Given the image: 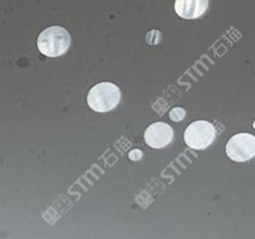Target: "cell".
<instances>
[{
	"label": "cell",
	"mask_w": 255,
	"mask_h": 239,
	"mask_svg": "<svg viewBox=\"0 0 255 239\" xmlns=\"http://www.w3.org/2000/svg\"><path fill=\"white\" fill-rule=\"evenodd\" d=\"M209 0H176L175 12L177 15L185 19H195L207 12Z\"/></svg>",
	"instance_id": "cell-6"
},
{
	"label": "cell",
	"mask_w": 255,
	"mask_h": 239,
	"mask_svg": "<svg viewBox=\"0 0 255 239\" xmlns=\"http://www.w3.org/2000/svg\"><path fill=\"white\" fill-rule=\"evenodd\" d=\"M170 117H171V120H174V121H180V120H183V118L185 117V111H184L183 108L177 107V108H174V110L170 112Z\"/></svg>",
	"instance_id": "cell-7"
},
{
	"label": "cell",
	"mask_w": 255,
	"mask_h": 239,
	"mask_svg": "<svg viewBox=\"0 0 255 239\" xmlns=\"http://www.w3.org/2000/svg\"><path fill=\"white\" fill-rule=\"evenodd\" d=\"M216 138L215 126L208 121H195L188 126L184 133V140L191 149L202 150L213 143Z\"/></svg>",
	"instance_id": "cell-3"
},
{
	"label": "cell",
	"mask_w": 255,
	"mask_h": 239,
	"mask_svg": "<svg viewBox=\"0 0 255 239\" xmlns=\"http://www.w3.org/2000/svg\"><path fill=\"white\" fill-rule=\"evenodd\" d=\"M88 106L96 112H109L120 102V89L113 83H100L90 90L87 95Z\"/></svg>",
	"instance_id": "cell-2"
},
{
	"label": "cell",
	"mask_w": 255,
	"mask_h": 239,
	"mask_svg": "<svg viewBox=\"0 0 255 239\" xmlns=\"http://www.w3.org/2000/svg\"><path fill=\"white\" fill-rule=\"evenodd\" d=\"M70 46L69 32L63 27L52 26L41 32L37 38V47L47 58H58L68 51Z\"/></svg>",
	"instance_id": "cell-1"
},
{
	"label": "cell",
	"mask_w": 255,
	"mask_h": 239,
	"mask_svg": "<svg viewBox=\"0 0 255 239\" xmlns=\"http://www.w3.org/2000/svg\"><path fill=\"white\" fill-rule=\"evenodd\" d=\"M226 154L235 161H247L255 156V138L252 134L234 135L226 145Z\"/></svg>",
	"instance_id": "cell-4"
},
{
	"label": "cell",
	"mask_w": 255,
	"mask_h": 239,
	"mask_svg": "<svg viewBox=\"0 0 255 239\" xmlns=\"http://www.w3.org/2000/svg\"><path fill=\"white\" fill-rule=\"evenodd\" d=\"M172 138H174V130L165 122H154L149 125L144 133L145 143L154 149L165 148L171 143Z\"/></svg>",
	"instance_id": "cell-5"
}]
</instances>
